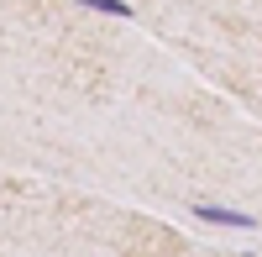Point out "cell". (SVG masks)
I'll return each mask as SVG.
<instances>
[{
    "label": "cell",
    "instance_id": "1",
    "mask_svg": "<svg viewBox=\"0 0 262 257\" xmlns=\"http://www.w3.org/2000/svg\"><path fill=\"white\" fill-rule=\"evenodd\" d=\"M194 216L210 221V226H226V231H257V216L231 210V205H210V200H200V205H194Z\"/></svg>",
    "mask_w": 262,
    "mask_h": 257
},
{
    "label": "cell",
    "instance_id": "2",
    "mask_svg": "<svg viewBox=\"0 0 262 257\" xmlns=\"http://www.w3.org/2000/svg\"><path fill=\"white\" fill-rule=\"evenodd\" d=\"M79 6H90V11H100V16H121V21L137 16V11H131V0H79Z\"/></svg>",
    "mask_w": 262,
    "mask_h": 257
}]
</instances>
